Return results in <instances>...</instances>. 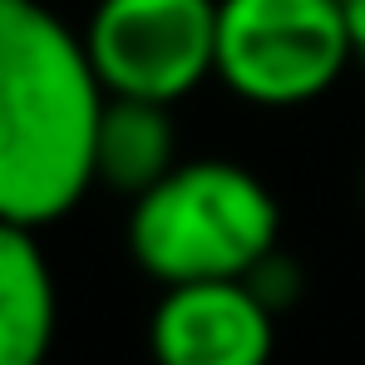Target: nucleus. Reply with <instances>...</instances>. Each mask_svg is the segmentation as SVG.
<instances>
[{
	"label": "nucleus",
	"mask_w": 365,
	"mask_h": 365,
	"mask_svg": "<svg viewBox=\"0 0 365 365\" xmlns=\"http://www.w3.org/2000/svg\"><path fill=\"white\" fill-rule=\"evenodd\" d=\"M104 84L40 0H0V222L50 227L94 187Z\"/></svg>",
	"instance_id": "nucleus-1"
},
{
	"label": "nucleus",
	"mask_w": 365,
	"mask_h": 365,
	"mask_svg": "<svg viewBox=\"0 0 365 365\" xmlns=\"http://www.w3.org/2000/svg\"><path fill=\"white\" fill-rule=\"evenodd\" d=\"M128 257L158 287L237 282L282 242L272 187L232 158H178L128 202Z\"/></svg>",
	"instance_id": "nucleus-2"
},
{
	"label": "nucleus",
	"mask_w": 365,
	"mask_h": 365,
	"mask_svg": "<svg viewBox=\"0 0 365 365\" xmlns=\"http://www.w3.org/2000/svg\"><path fill=\"white\" fill-rule=\"evenodd\" d=\"M351 60V15L341 0H217L212 74L257 109L321 99Z\"/></svg>",
	"instance_id": "nucleus-3"
},
{
	"label": "nucleus",
	"mask_w": 365,
	"mask_h": 365,
	"mask_svg": "<svg viewBox=\"0 0 365 365\" xmlns=\"http://www.w3.org/2000/svg\"><path fill=\"white\" fill-rule=\"evenodd\" d=\"M84 50L104 94L178 104L217 69V0H99Z\"/></svg>",
	"instance_id": "nucleus-4"
},
{
	"label": "nucleus",
	"mask_w": 365,
	"mask_h": 365,
	"mask_svg": "<svg viewBox=\"0 0 365 365\" xmlns=\"http://www.w3.org/2000/svg\"><path fill=\"white\" fill-rule=\"evenodd\" d=\"M277 311L242 277L163 287L148 316L153 365H272Z\"/></svg>",
	"instance_id": "nucleus-5"
},
{
	"label": "nucleus",
	"mask_w": 365,
	"mask_h": 365,
	"mask_svg": "<svg viewBox=\"0 0 365 365\" xmlns=\"http://www.w3.org/2000/svg\"><path fill=\"white\" fill-rule=\"evenodd\" d=\"M55 326L60 292L40 232L0 222V365H45Z\"/></svg>",
	"instance_id": "nucleus-6"
},
{
	"label": "nucleus",
	"mask_w": 365,
	"mask_h": 365,
	"mask_svg": "<svg viewBox=\"0 0 365 365\" xmlns=\"http://www.w3.org/2000/svg\"><path fill=\"white\" fill-rule=\"evenodd\" d=\"M173 168H178L173 104L104 94L99 128H94V182L123 197H138Z\"/></svg>",
	"instance_id": "nucleus-7"
},
{
	"label": "nucleus",
	"mask_w": 365,
	"mask_h": 365,
	"mask_svg": "<svg viewBox=\"0 0 365 365\" xmlns=\"http://www.w3.org/2000/svg\"><path fill=\"white\" fill-rule=\"evenodd\" d=\"M242 282H247V287H252V292H257L267 306H272L277 316H282V311H292V306L302 302V292H306L302 262H297L292 252H282V242L272 247V252H267V257H262V262L247 272Z\"/></svg>",
	"instance_id": "nucleus-8"
},
{
	"label": "nucleus",
	"mask_w": 365,
	"mask_h": 365,
	"mask_svg": "<svg viewBox=\"0 0 365 365\" xmlns=\"http://www.w3.org/2000/svg\"><path fill=\"white\" fill-rule=\"evenodd\" d=\"M346 15H351V50H356V64L365 69V5L346 10Z\"/></svg>",
	"instance_id": "nucleus-9"
},
{
	"label": "nucleus",
	"mask_w": 365,
	"mask_h": 365,
	"mask_svg": "<svg viewBox=\"0 0 365 365\" xmlns=\"http://www.w3.org/2000/svg\"><path fill=\"white\" fill-rule=\"evenodd\" d=\"M341 5H346V10H356V5H365V0H341Z\"/></svg>",
	"instance_id": "nucleus-10"
},
{
	"label": "nucleus",
	"mask_w": 365,
	"mask_h": 365,
	"mask_svg": "<svg viewBox=\"0 0 365 365\" xmlns=\"http://www.w3.org/2000/svg\"><path fill=\"white\" fill-rule=\"evenodd\" d=\"M361 202H365V163H361Z\"/></svg>",
	"instance_id": "nucleus-11"
}]
</instances>
